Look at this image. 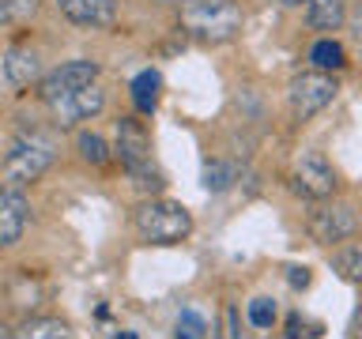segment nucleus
I'll return each instance as SVG.
<instances>
[{"mask_svg": "<svg viewBox=\"0 0 362 339\" xmlns=\"http://www.w3.org/2000/svg\"><path fill=\"white\" fill-rule=\"evenodd\" d=\"M242 8L238 0H185L177 16V27L204 45H223L242 34Z\"/></svg>", "mask_w": 362, "mask_h": 339, "instance_id": "f257e3e1", "label": "nucleus"}, {"mask_svg": "<svg viewBox=\"0 0 362 339\" xmlns=\"http://www.w3.org/2000/svg\"><path fill=\"white\" fill-rule=\"evenodd\" d=\"M136 230L147 245H177L192 234V215L177 200H144L136 208Z\"/></svg>", "mask_w": 362, "mask_h": 339, "instance_id": "f03ea898", "label": "nucleus"}, {"mask_svg": "<svg viewBox=\"0 0 362 339\" xmlns=\"http://www.w3.org/2000/svg\"><path fill=\"white\" fill-rule=\"evenodd\" d=\"M53 158H57V143H53L49 132H38V129L23 132L19 140L11 143L8 158H4V177H8V185L19 189V185L38 181L45 170L53 166Z\"/></svg>", "mask_w": 362, "mask_h": 339, "instance_id": "7ed1b4c3", "label": "nucleus"}, {"mask_svg": "<svg viewBox=\"0 0 362 339\" xmlns=\"http://www.w3.org/2000/svg\"><path fill=\"white\" fill-rule=\"evenodd\" d=\"M332 98H336V79L328 72H302V76H294L291 87H287L291 113L298 121H310L313 113L332 106Z\"/></svg>", "mask_w": 362, "mask_h": 339, "instance_id": "20e7f679", "label": "nucleus"}, {"mask_svg": "<svg viewBox=\"0 0 362 339\" xmlns=\"http://www.w3.org/2000/svg\"><path fill=\"white\" fill-rule=\"evenodd\" d=\"M310 234L317 245H336L358 234V211L351 203H321L310 215Z\"/></svg>", "mask_w": 362, "mask_h": 339, "instance_id": "39448f33", "label": "nucleus"}, {"mask_svg": "<svg viewBox=\"0 0 362 339\" xmlns=\"http://www.w3.org/2000/svg\"><path fill=\"white\" fill-rule=\"evenodd\" d=\"M291 189L298 192V196H305V200H328L336 192V170L325 162V155L305 151L298 162H294Z\"/></svg>", "mask_w": 362, "mask_h": 339, "instance_id": "423d86ee", "label": "nucleus"}, {"mask_svg": "<svg viewBox=\"0 0 362 339\" xmlns=\"http://www.w3.org/2000/svg\"><path fill=\"white\" fill-rule=\"evenodd\" d=\"M87 83H98V64L95 61H68L42 79L38 95H42L45 106H53V102H61L64 95H72V90L87 87Z\"/></svg>", "mask_w": 362, "mask_h": 339, "instance_id": "0eeeda50", "label": "nucleus"}, {"mask_svg": "<svg viewBox=\"0 0 362 339\" xmlns=\"http://www.w3.org/2000/svg\"><path fill=\"white\" fill-rule=\"evenodd\" d=\"M102 106H106V90H102L98 83H87V87H79L72 90V95H64L61 102H53V117L61 129H72V124L79 121H90V117H98Z\"/></svg>", "mask_w": 362, "mask_h": 339, "instance_id": "6e6552de", "label": "nucleus"}, {"mask_svg": "<svg viewBox=\"0 0 362 339\" xmlns=\"http://www.w3.org/2000/svg\"><path fill=\"white\" fill-rule=\"evenodd\" d=\"M117 155H121V162H124L129 174L151 162V140H147L140 121H132V117L117 121Z\"/></svg>", "mask_w": 362, "mask_h": 339, "instance_id": "1a4fd4ad", "label": "nucleus"}, {"mask_svg": "<svg viewBox=\"0 0 362 339\" xmlns=\"http://www.w3.org/2000/svg\"><path fill=\"white\" fill-rule=\"evenodd\" d=\"M27 219H30V203L19 189H4L0 192V249L16 245L23 230H27Z\"/></svg>", "mask_w": 362, "mask_h": 339, "instance_id": "9d476101", "label": "nucleus"}, {"mask_svg": "<svg viewBox=\"0 0 362 339\" xmlns=\"http://www.w3.org/2000/svg\"><path fill=\"white\" fill-rule=\"evenodd\" d=\"M57 8L79 27H113L117 19V0H57Z\"/></svg>", "mask_w": 362, "mask_h": 339, "instance_id": "9b49d317", "label": "nucleus"}, {"mask_svg": "<svg viewBox=\"0 0 362 339\" xmlns=\"http://www.w3.org/2000/svg\"><path fill=\"white\" fill-rule=\"evenodd\" d=\"M4 76L11 87H30L34 79L42 76V61L30 45H11L4 53Z\"/></svg>", "mask_w": 362, "mask_h": 339, "instance_id": "f8f14e48", "label": "nucleus"}, {"mask_svg": "<svg viewBox=\"0 0 362 339\" xmlns=\"http://www.w3.org/2000/svg\"><path fill=\"white\" fill-rule=\"evenodd\" d=\"M347 19V0H305V23L313 30H339Z\"/></svg>", "mask_w": 362, "mask_h": 339, "instance_id": "ddd939ff", "label": "nucleus"}, {"mask_svg": "<svg viewBox=\"0 0 362 339\" xmlns=\"http://www.w3.org/2000/svg\"><path fill=\"white\" fill-rule=\"evenodd\" d=\"M158 87H163V76H158L155 68H144V72L132 79V102L140 113H147V117L158 109Z\"/></svg>", "mask_w": 362, "mask_h": 339, "instance_id": "4468645a", "label": "nucleus"}, {"mask_svg": "<svg viewBox=\"0 0 362 339\" xmlns=\"http://www.w3.org/2000/svg\"><path fill=\"white\" fill-rule=\"evenodd\" d=\"M19 339H76V335L61 316H34V321L23 324Z\"/></svg>", "mask_w": 362, "mask_h": 339, "instance_id": "2eb2a0df", "label": "nucleus"}, {"mask_svg": "<svg viewBox=\"0 0 362 339\" xmlns=\"http://www.w3.org/2000/svg\"><path fill=\"white\" fill-rule=\"evenodd\" d=\"M310 61H313L317 72H336V68L347 64V53H344V45H339L336 38H321L310 49Z\"/></svg>", "mask_w": 362, "mask_h": 339, "instance_id": "dca6fc26", "label": "nucleus"}, {"mask_svg": "<svg viewBox=\"0 0 362 339\" xmlns=\"http://www.w3.org/2000/svg\"><path fill=\"white\" fill-rule=\"evenodd\" d=\"M332 268L336 275L344 282H355V287H362V249L351 245V249H339V253L332 256Z\"/></svg>", "mask_w": 362, "mask_h": 339, "instance_id": "f3484780", "label": "nucleus"}, {"mask_svg": "<svg viewBox=\"0 0 362 339\" xmlns=\"http://www.w3.org/2000/svg\"><path fill=\"white\" fill-rule=\"evenodd\" d=\"M234 181H238V166H234V162L215 158V162L204 166V189H208V192H226Z\"/></svg>", "mask_w": 362, "mask_h": 339, "instance_id": "a211bd4d", "label": "nucleus"}, {"mask_svg": "<svg viewBox=\"0 0 362 339\" xmlns=\"http://www.w3.org/2000/svg\"><path fill=\"white\" fill-rule=\"evenodd\" d=\"M79 155H83V162H90V166H106L110 162V147H106V140L102 136H95V132H79Z\"/></svg>", "mask_w": 362, "mask_h": 339, "instance_id": "6ab92c4d", "label": "nucleus"}, {"mask_svg": "<svg viewBox=\"0 0 362 339\" xmlns=\"http://www.w3.org/2000/svg\"><path fill=\"white\" fill-rule=\"evenodd\" d=\"M208 335V321L197 309H181L177 316V339H204Z\"/></svg>", "mask_w": 362, "mask_h": 339, "instance_id": "aec40b11", "label": "nucleus"}, {"mask_svg": "<svg viewBox=\"0 0 362 339\" xmlns=\"http://www.w3.org/2000/svg\"><path fill=\"white\" fill-rule=\"evenodd\" d=\"M276 302L272 298H253L249 302V321H253V328H272L276 324Z\"/></svg>", "mask_w": 362, "mask_h": 339, "instance_id": "412c9836", "label": "nucleus"}, {"mask_svg": "<svg viewBox=\"0 0 362 339\" xmlns=\"http://www.w3.org/2000/svg\"><path fill=\"white\" fill-rule=\"evenodd\" d=\"M325 328L321 324H310L305 316H298V313H291L287 316V339H317Z\"/></svg>", "mask_w": 362, "mask_h": 339, "instance_id": "4be33fe9", "label": "nucleus"}, {"mask_svg": "<svg viewBox=\"0 0 362 339\" xmlns=\"http://www.w3.org/2000/svg\"><path fill=\"white\" fill-rule=\"evenodd\" d=\"M27 11H34V0H0V27L19 16H27Z\"/></svg>", "mask_w": 362, "mask_h": 339, "instance_id": "5701e85b", "label": "nucleus"}, {"mask_svg": "<svg viewBox=\"0 0 362 339\" xmlns=\"http://www.w3.org/2000/svg\"><path fill=\"white\" fill-rule=\"evenodd\" d=\"M287 282H291L294 290H305V287L313 282V275H310V268H298V264H291V268H287Z\"/></svg>", "mask_w": 362, "mask_h": 339, "instance_id": "b1692460", "label": "nucleus"}, {"mask_svg": "<svg viewBox=\"0 0 362 339\" xmlns=\"http://www.w3.org/2000/svg\"><path fill=\"white\" fill-rule=\"evenodd\" d=\"M226 321H230V339H242V328H238V309L226 305Z\"/></svg>", "mask_w": 362, "mask_h": 339, "instance_id": "393cba45", "label": "nucleus"}, {"mask_svg": "<svg viewBox=\"0 0 362 339\" xmlns=\"http://www.w3.org/2000/svg\"><path fill=\"white\" fill-rule=\"evenodd\" d=\"M351 34H355V42L362 45V8L355 11V16H351Z\"/></svg>", "mask_w": 362, "mask_h": 339, "instance_id": "a878e982", "label": "nucleus"}, {"mask_svg": "<svg viewBox=\"0 0 362 339\" xmlns=\"http://www.w3.org/2000/svg\"><path fill=\"white\" fill-rule=\"evenodd\" d=\"M351 332H355V339H362V305L355 309V316H351Z\"/></svg>", "mask_w": 362, "mask_h": 339, "instance_id": "bb28decb", "label": "nucleus"}, {"mask_svg": "<svg viewBox=\"0 0 362 339\" xmlns=\"http://www.w3.org/2000/svg\"><path fill=\"white\" fill-rule=\"evenodd\" d=\"M0 339H19V332H11L8 324H0Z\"/></svg>", "mask_w": 362, "mask_h": 339, "instance_id": "cd10ccee", "label": "nucleus"}, {"mask_svg": "<svg viewBox=\"0 0 362 339\" xmlns=\"http://www.w3.org/2000/svg\"><path fill=\"white\" fill-rule=\"evenodd\" d=\"M113 339H136V332H117V335H113Z\"/></svg>", "mask_w": 362, "mask_h": 339, "instance_id": "c85d7f7f", "label": "nucleus"}, {"mask_svg": "<svg viewBox=\"0 0 362 339\" xmlns=\"http://www.w3.org/2000/svg\"><path fill=\"white\" fill-rule=\"evenodd\" d=\"M155 4H185V0H155Z\"/></svg>", "mask_w": 362, "mask_h": 339, "instance_id": "c756f323", "label": "nucleus"}, {"mask_svg": "<svg viewBox=\"0 0 362 339\" xmlns=\"http://www.w3.org/2000/svg\"><path fill=\"white\" fill-rule=\"evenodd\" d=\"M283 4H302V0H283Z\"/></svg>", "mask_w": 362, "mask_h": 339, "instance_id": "7c9ffc66", "label": "nucleus"}]
</instances>
